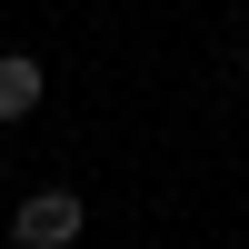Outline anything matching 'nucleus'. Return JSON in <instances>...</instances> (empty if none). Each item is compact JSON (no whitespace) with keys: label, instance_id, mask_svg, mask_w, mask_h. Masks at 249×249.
I'll use <instances>...</instances> for the list:
<instances>
[{"label":"nucleus","instance_id":"f257e3e1","mask_svg":"<svg viewBox=\"0 0 249 249\" xmlns=\"http://www.w3.org/2000/svg\"><path fill=\"white\" fill-rule=\"evenodd\" d=\"M80 230H90L80 190H30V199L10 210V239H20V249H80Z\"/></svg>","mask_w":249,"mask_h":249},{"label":"nucleus","instance_id":"f03ea898","mask_svg":"<svg viewBox=\"0 0 249 249\" xmlns=\"http://www.w3.org/2000/svg\"><path fill=\"white\" fill-rule=\"evenodd\" d=\"M40 90H50V80H40V60H30V50H0V120H30Z\"/></svg>","mask_w":249,"mask_h":249},{"label":"nucleus","instance_id":"7ed1b4c3","mask_svg":"<svg viewBox=\"0 0 249 249\" xmlns=\"http://www.w3.org/2000/svg\"><path fill=\"white\" fill-rule=\"evenodd\" d=\"M239 90H249V40H239Z\"/></svg>","mask_w":249,"mask_h":249}]
</instances>
